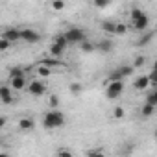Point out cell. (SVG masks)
<instances>
[{
    "label": "cell",
    "mask_w": 157,
    "mask_h": 157,
    "mask_svg": "<svg viewBox=\"0 0 157 157\" xmlns=\"http://www.w3.org/2000/svg\"><path fill=\"white\" fill-rule=\"evenodd\" d=\"M63 124H65V115L61 111H57V109H50L43 118V126L46 129H57Z\"/></svg>",
    "instance_id": "6da1fadb"
},
{
    "label": "cell",
    "mask_w": 157,
    "mask_h": 157,
    "mask_svg": "<svg viewBox=\"0 0 157 157\" xmlns=\"http://www.w3.org/2000/svg\"><path fill=\"white\" fill-rule=\"evenodd\" d=\"M63 37L67 39L68 44H80V43L85 41V32H83L82 28H68V30L63 33Z\"/></svg>",
    "instance_id": "7a4b0ae2"
},
{
    "label": "cell",
    "mask_w": 157,
    "mask_h": 157,
    "mask_svg": "<svg viewBox=\"0 0 157 157\" xmlns=\"http://www.w3.org/2000/svg\"><path fill=\"white\" fill-rule=\"evenodd\" d=\"M122 93H124V83H122V82H109V83H107L105 96H107L109 100H117Z\"/></svg>",
    "instance_id": "3957f363"
},
{
    "label": "cell",
    "mask_w": 157,
    "mask_h": 157,
    "mask_svg": "<svg viewBox=\"0 0 157 157\" xmlns=\"http://www.w3.org/2000/svg\"><path fill=\"white\" fill-rule=\"evenodd\" d=\"M19 33H21V39H22L24 43H37V41H41V35H39L35 30L24 28V30H19Z\"/></svg>",
    "instance_id": "277c9868"
},
{
    "label": "cell",
    "mask_w": 157,
    "mask_h": 157,
    "mask_svg": "<svg viewBox=\"0 0 157 157\" xmlns=\"http://www.w3.org/2000/svg\"><path fill=\"white\" fill-rule=\"evenodd\" d=\"M44 91H46V85L43 82H39V80H33L28 85V93L33 94V96H41V94H44Z\"/></svg>",
    "instance_id": "5b68a950"
},
{
    "label": "cell",
    "mask_w": 157,
    "mask_h": 157,
    "mask_svg": "<svg viewBox=\"0 0 157 157\" xmlns=\"http://www.w3.org/2000/svg\"><path fill=\"white\" fill-rule=\"evenodd\" d=\"M2 39L10 41V43L13 44L15 41H19V39H21V33H19V30H17V28H6V30L2 32Z\"/></svg>",
    "instance_id": "8992f818"
},
{
    "label": "cell",
    "mask_w": 157,
    "mask_h": 157,
    "mask_svg": "<svg viewBox=\"0 0 157 157\" xmlns=\"http://www.w3.org/2000/svg\"><path fill=\"white\" fill-rule=\"evenodd\" d=\"M0 100L4 104H13V94H11L10 85H0Z\"/></svg>",
    "instance_id": "52a82bcc"
},
{
    "label": "cell",
    "mask_w": 157,
    "mask_h": 157,
    "mask_svg": "<svg viewBox=\"0 0 157 157\" xmlns=\"http://www.w3.org/2000/svg\"><path fill=\"white\" fill-rule=\"evenodd\" d=\"M148 87H150V82H148V76H144V74L139 76L137 80L133 82V89L135 91H146Z\"/></svg>",
    "instance_id": "ba28073f"
},
{
    "label": "cell",
    "mask_w": 157,
    "mask_h": 157,
    "mask_svg": "<svg viewBox=\"0 0 157 157\" xmlns=\"http://www.w3.org/2000/svg\"><path fill=\"white\" fill-rule=\"evenodd\" d=\"M148 24H150V19H148V15L144 13L142 17H139L137 21H133V28L135 30H139V32H144L146 28H148Z\"/></svg>",
    "instance_id": "9c48e42d"
},
{
    "label": "cell",
    "mask_w": 157,
    "mask_h": 157,
    "mask_svg": "<svg viewBox=\"0 0 157 157\" xmlns=\"http://www.w3.org/2000/svg\"><path fill=\"white\" fill-rule=\"evenodd\" d=\"M19 128H21V129H24V131H32V129L35 128V122H33V118L24 117V118H21V120H19Z\"/></svg>",
    "instance_id": "30bf717a"
},
{
    "label": "cell",
    "mask_w": 157,
    "mask_h": 157,
    "mask_svg": "<svg viewBox=\"0 0 157 157\" xmlns=\"http://www.w3.org/2000/svg\"><path fill=\"white\" fill-rule=\"evenodd\" d=\"M94 48H98L100 52H113V41H109V39H104V41H100L98 44H94Z\"/></svg>",
    "instance_id": "8fae6325"
},
{
    "label": "cell",
    "mask_w": 157,
    "mask_h": 157,
    "mask_svg": "<svg viewBox=\"0 0 157 157\" xmlns=\"http://www.w3.org/2000/svg\"><path fill=\"white\" fill-rule=\"evenodd\" d=\"M10 85H11V89L21 91V89L26 87V78H15V80H10Z\"/></svg>",
    "instance_id": "7c38bea8"
},
{
    "label": "cell",
    "mask_w": 157,
    "mask_h": 157,
    "mask_svg": "<svg viewBox=\"0 0 157 157\" xmlns=\"http://www.w3.org/2000/svg\"><path fill=\"white\" fill-rule=\"evenodd\" d=\"M15 78H26L22 67H13V68H10V80H15Z\"/></svg>",
    "instance_id": "4fadbf2b"
},
{
    "label": "cell",
    "mask_w": 157,
    "mask_h": 157,
    "mask_svg": "<svg viewBox=\"0 0 157 157\" xmlns=\"http://www.w3.org/2000/svg\"><path fill=\"white\" fill-rule=\"evenodd\" d=\"M146 105H151V107L157 105V91H155V89H151V91L148 93V96H146Z\"/></svg>",
    "instance_id": "5bb4252c"
},
{
    "label": "cell",
    "mask_w": 157,
    "mask_h": 157,
    "mask_svg": "<svg viewBox=\"0 0 157 157\" xmlns=\"http://www.w3.org/2000/svg\"><path fill=\"white\" fill-rule=\"evenodd\" d=\"M118 72H120L122 80H124V78H128V76H131V74L135 72V68H133L131 65H124V67H120V68H118Z\"/></svg>",
    "instance_id": "9a60e30c"
},
{
    "label": "cell",
    "mask_w": 157,
    "mask_h": 157,
    "mask_svg": "<svg viewBox=\"0 0 157 157\" xmlns=\"http://www.w3.org/2000/svg\"><path fill=\"white\" fill-rule=\"evenodd\" d=\"M115 26H117V22H113V21H104L102 22V30L105 33H115Z\"/></svg>",
    "instance_id": "2e32d148"
},
{
    "label": "cell",
    "mask_w": 157,
    "mask_h": 157,
    "mask_svg": "<svg viewBox=\"0 0 157 157\" xmlns=\"http://www.w3.org/2000/svg\"><path fill=\"white\" fill-rule=\"evenodd\" d=\"M155 113V107H151V105H142V109H140V115H142V118H150L151 115Z\"/></svg>",
    "instance_id": "e0dca14e"
},
{
    "label": "cell",
    "mask_w": 157,
    "mask_h": 157,
    "mask_svg": "<svg viewBox=\"0 0 157 157\" xmlns=\"http://www.w3.org/2000/svg\"><path fill=\"white\" fill-rule=\"evenodd\" d=\"M50 54H52L54 57H61V56L65 54V48H61V46H57V44L52 43V46H50Z\"/></svg>",
    "instance_id": "ac0fdd59"
},
{
    "label": "cell",
    "mask_w": 157,
    "mask_h": 157,
    "mask_svg": "<svg viewBox=\"0 0 157 157\" xmlns=\"http://www.w3.org/2000/svg\"><path fill=\"white\" fill-rule=\"evenodd\" d=\"M80 48H82V52H93V50H96L94 48V43H91V41H83V43H80Z\"/></svg>",
    "instance_id": "d6986e66"
},
{
    "label": "cell",
    "mask_w": 157,
    "mask_h": 157,
    "mask_svg": "<svg viewBox=\"0 0 157 157\" xmlns=\"http://www.w3.org/2000/svg\"><path fill=\"white\" fill-rule=\"evenodd\" d=\"M151 39H153V33L150 32V33H146V35H142V37H140V39L137 41V46H144V44H148V43H150Z\"/></svg>",
    "instance_id": "ffe728a7"
},
{
    "label": "cell",
    "mask_w": 157,
    "mask_h": 157,
    "mask_svg": "<svg viewBox=\"0 0 157 157\" xmlns=\"http://www.w3.org/2000/svg\"><path fill=\"white\" fill-rule=\"evenodd\" d=\"M54 44H57V46H61V48H65V50H67V46H68V43H67V39L63 37V33H61V35H56Z\"/></svg>",
    "instance_id": "44dd1931"
},
{
    "label": "cell",
    "mask_w": 157,
    "mask_h": 157,
    "mask_svg": "<svg viewBox=\"0 0 157 157\" xmlns=\"http://www.w3.org/2000/svg\"><path fill=\"white\" fill-rule=\"evenodd\" d=\"M37 74L43 76V78H48V76L52 74V68H48V67H44V65H39V67H37Z\"/></svg>",
    "instance_id": "7402d4cb"
},
{
    "label": "cell",
    "mask_w": 157,
    "mask_h": 157,
    "mask_svg": "<svg viewBox=\"0 0 157 157\" xmlns=\"http://www.w3.org/2000/svg\"><path fill=\"white\" fill-rule=\"evenodd\" d=\"M56 157H74V153L68 150V148H59L56 151Z\"/></svg>",
    "instance_id": "603a6c76"
},
{
    "label": "cell",
    "mask_w": 157,
    "mask_h": 157,
    "mask_svg": "<svg viewBox=\"0 0 157 157\" xmlns=\"http://www.w3.org/2000/svg\"><path fill=\"white\" fill-rule=\"evenodd\" d=\"M87 157H105V153L100 148H93V150L87 151Z\"/></svg>",
    "instance_id": "cb8c5ba5"
},
{
    "label": "cell",
    "mask_w": 157,
    "mask_h": 157,
    "mask_svg": "<svg viewBox=\"0 0 157 157\" xmlns=\"http://www.w3.org/2000/svg\"><path fill=\"white\" fill-rule=\"evenodd\" d=\"M68 89H70V93H74V94H80V93L83 91V85H82V83H70Z\"/></svg>",
    "instance_id": "d4e9b609"
},
{
    "label": "cell",
    "mask_w": 157,
    "mask_h": 157,
    "mask_svg": "<svg viewBox=\"0 0 157 157\" xmlns=\"http://www.w3.org/2000/svg\"><path fill=\"white\" fill-rule=\"evenodd\" d=\"M144 63H146V57L144 56H137L135 57V63L131 65L133 68H140V67H144Z\"/></svg>",
    "instance_id": "484cf974"
},
{
    "label": "cell",
    "mask_w": 157,
    "mask_h": 157,
    "mask_svg": "<svg viewBox=\"0 0 157 157\" xmlns=\"http://www.w3.org/2000/svg\"><path fill=\"white\" fill-rule=\"evenodd\" d=\"M124 115H126V111H124L122 107H115V109H113V118L118 120V118H124Z\"/></svg>",
    "instance_id": "4316f807"
},
{
    "label": "cell",
    "mask_w": 157,
    "mask_h": 157,
    "mask_svg": "<svg viewBox=\"0 0 157 157\" xmlns=\"http://www.w3.org/2000/svg\"><path fill=\"white\" fill-rule=\"evenodd\" d=\"M142 15H144L142 10H139V8H133V10H131V21H137V19L142 17Z\"/></svg>",
    "instance_id": "83f0119b"
},
{
    "label": "cell",
    "mask_w": 157,
    "mask_h": 157,
    "mask_svg": "<svg viewBox=\"0 0 157 157\" xmlns=\"http://www.w3.org/2000/svg\"><path fill=\"white\" fill-rule=\"evenodd\" d=\"M48 105H50L52 109H56V107L59 105V96H56V94H52V96H50V100H48Z\"/></svg>",
    "instance_id": "f1b7e54d"
},
{
    "label": "cell",
    "mask_w": 157,
    "mask_h": 157,
    "mask_svg": "<svg viewBox=\"0 0 157 157\" xmlns=\"http://www.w3.org/2000/svg\"><path fill=\"white\" fill-rule=\"evenodd\" d=\"M10 46H11V43H10V41H6V39H2V37H0V52H6V50H10Z\"/></svg>",
    "instance_id": "f546056e"
},
{
    "label": "cell",
    "mask_w": 157,
    "mask_h": 157,
    "mask_svg": "<svg viewBox=\"0 0 157 157\" xmlns=\"http://www.w3.org/2000/svg\"><path fill=\"white\" fill-rule=\"evenodd\" d=\"M126 32H128V26H126V24H122V22H120V24H117V26H115V33L122 35V33H126Z\"/></svg>",
    "instance_id": "4dcf8cb0"
},
{
    "label": "cell",
    "mask_w": 157,
    "mask_h": 157,
    "mask_svg": "<svg viewBox=\"0 0 157 157\" xmlns=\"http://www.w3.org/2000/svg\"><path fill=\"white\" fill-rule=\"evenodd\" d=\"M63 8H65V2H61V0H56V2H52V10H56V11L63 10Z\"/></svg>",
    "instance_id": "1f68e13d"
},
{
    "label": "cell",
    "mask_w": 157,
    "mask_h": 157,
    "mask_svg": "<svg viewBox=\"0 0 157 157\" xmlns=\"http://www.w3.org/2000/svg\"><path fill=\"white\" fill-rule=\"evenodd\" d=\"M148 82H150V85H155V82H157V74H155V70H151V72H150Z\"/></svg>",
    "instance_id": "d6a6232c"
},
{
    "label": "cell",
    "mask_w": 157,
    "mask_h": 157,
    "mask_svg": "<svg viewBox=\"0 0 157 157\" xmlns=\"http://www.w3.org/2000/svg\"><path fill=\"white\" fill-rule=\"evenodd\" d=\"M6 122H8V120H6V117H0V129L6 126Z\"/></svg>",
    "instance_id": "836d02e7"
},
{
    "label": "cell",
    "mask_w": 157,
    "mask_h": 157,
    "mask_svg": "<svg viewBox=\"0 0 157 157\" xmlns=\"http://www.w3.org/2000/svg\"><path fill=\"white\" fill-rule=\"evenodd\" d=\"M94 6H96V8H105L107 2H94Z\"/></svg>",
    "instance_id": "e575fe53"
},
{
    "label": "cell",
    "mask_w": 157,
    "mask_h": 157,
    "mask_svg": "<svg viewBox=\"0 0 157 157\" xmlns=\"http://www.w3.org/2000/svg\"><path fill=\"white\" fill-rule=\"evenodd\" d=\"M0 157H10V153H6V151H0Z\"/></svg>",
    "instance_id": "d590c367"
}]
</instances>
